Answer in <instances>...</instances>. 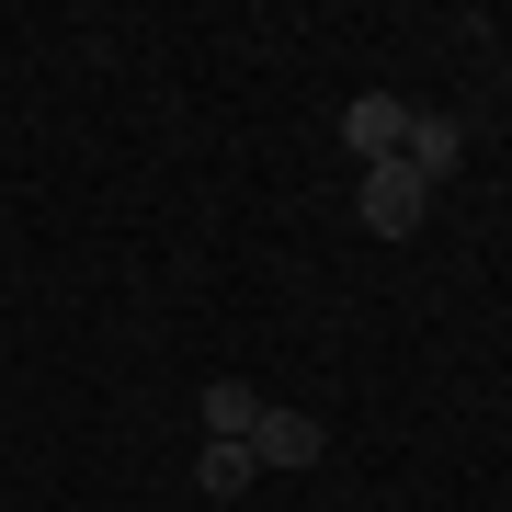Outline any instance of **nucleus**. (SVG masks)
<instances>
[{"instance_id":"f257e3e1","label":"nucleus","mask_w":512,"mask_h":512,"mask_svg":"<svg viewBox=\"0 0 512 512\" xmlns=\"http://www.w3.org/2000/svg\"><path fill=\"white\" fill-rule=\"evenodd\" d=\"M251 456H262V478H296V467H319V456H330V421H319V410H296V399H262Z\"/></svg>"},{"instance_id":"f03ea898","label":"nucleus","mask_w":512,"mask_h":512,"mask_svg":"<svg viewBox=\"0 0 512 512\" xmlns=\"http://www.w3.org/2000/svg\"><path fill=\"white\" fill-rule=\"evenodd\" d=\"M421 205H433V183H421L410 160H376V171H365V228H376V239H410Z\"/></svg>"},{"instance_id":"20e7f679","label":"nucleus","mask_w":512,"mask_h":512,"mask_svg":"<svg viewBox=\"0 0 512 512\" xmlns=\"http://www.w3.org/2000/svg\"><path fill=\"white\" fill-rule=\"evenodd\" d=\"M399 160L421 171V183H444V171L467 160V126H456V114H410V137H399Z\"/></svg>"},{"instance_id":"7ed1b4c3","label":"nucleus","mask_w":512,"mask_h":512,"mask_svg":"<svg viewBox=\"0 0 512 512\" xmlns=\"http://www.w3.org/2000/svg\"><path fill=\"white\" fill-rule=\"evenodd\" d=\"M399 137H410V103L399 92H353V114H342V148H353V160H399Z\"/></svg>"},{"instance_id":"423d86ee","label":"nucleus","mask_w":512,"mask_h":512,"mask_svg":"<svg viewBox=\"0 0 512 512\" xmlns=\"http://www.w3.org/2000/svg\"><path fill=\"white\" fill-rule=\"evenodd\" d=\"M251 478H262V456H251V444H205L194 490H205V501H239V490H251Z\"/></svg>"},{"instance_id":"39448f33","label":"nucleus","mask_w":512,"mask_h":512,"mask_svg":"<svg viewBox=\"0 0 512 512\" xmlns=\"http://www.w3.org/2000/svg\"><path fill=\"white\" fill-rule=\"evenodd\" d=\"M251 421H262V387L251 376H217V387H205V444H251Z\"/></svg>"}]
</instances>
